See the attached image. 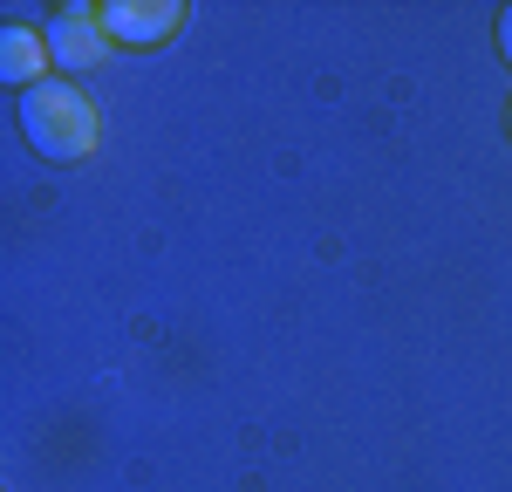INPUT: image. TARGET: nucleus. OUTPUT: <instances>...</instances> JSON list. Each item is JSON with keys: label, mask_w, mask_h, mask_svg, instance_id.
<instances>
[{"label": "nucleus", "mask_w": 512, "mask_h": 492, "mask_svg": "<svg viewBox=\"0 0 512 492\" xmlns=\"http://www.w3.org/2000/svg\"><path fill=\"white\" fill-rule=\"evenodd\" d=\"M21 137L48 164H76L96 151V110L69 76H48L35 89H21Z\"/></svg>", "instance_id": "obj_1"}, {"label": "nucleus", "mask_w": 512, "mask_h": 492, "mask_svg": "<svg viewBox=\"0 0 512 492\" xmlns=\"http://www.w3.org/2000/svg\"><path fill=\"white\" fill-rule=\"evenodd\" d=\"M96 21H103V35L123 41V48H158V41H171L185 28V7H178V0H103Z\"/></svg>", "instance_id": "obj_2"}, {"label": "nucleus", "mask_w": 512, "mask_h": 492, "mask_svg": "<svg viewBox=\"0 0 512 492\" xmlns=\"http://www.w3.org/2000/svg\"><path fill=\"white\" fill-rule=\"evenodd\" d=\"M41 41H48V62H55L62 76L96 69V62H103V48H110L103 21H96V7H62V14L41 28Z\"/></svg>", "instance_id": "obj_3"}, {"label": "nucleus", "mask_w": 512, "mask_h": 492, "mask_svg": "<svg viewBox=\"0 0 512 492\" xmlns=\"http://www.w3.org/2000/svg\"><path fill=\"white\" fill-rule=\"evenodd\" d=\"M41 69H48V41H41L35 28H7V35H0V76L35 89V82H48Z\"/></svg>", "instance_id": "obj_4"}, {"label": "nucleus", "mask_w": 512, "mask_h": 492, "mask_svg": "<svg viewBox=\"0 0 512 492\" xmlns=\"http://www.w3.org/2000/svg\"><path fill=\"white\" fill-rule=\"evenodd\" d=\"M499 55H506V62H512V7H506V14H499Z\"/></svg>", "instance_id": "obj_5"}]
</instances>
